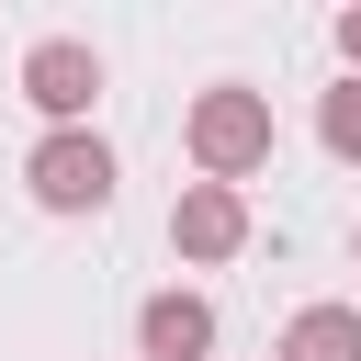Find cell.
Here are the masks:
<instances>
[{
  "label": "cell",
  "instance_id": "obj_6",
  "mask_svg": "<svg viewBox=\"0 0 361 361\" xmlns=\"http://www.w3.org/2000/svg\"><path fill=\"white\" fill-rule=\"evenodd\" d=\"M271 361H361V305H305L271 338Z\"/></svg>",
  "mask_w": 361,
  "mask_h": 361
},
{
  "label": "cell",
  "instance_id": "obj_8",
  "mask_svg": "<svg viewBox=\"0 0 361 361\" xmlns=\"http://www.w3.org/2000/svg\"><path fill=\"white\" fill-rule=\"evenodd\" d=\"M338 68H350V79H361V0H350V11H338Z\"/></svg>",
  "mask_w": 361,
  "mask_h": 361
},
{
  "label": "cell",
  "instance_id": "obj_1",
  "mask_svg": "<svg viewBox=\"0 0 361 361\" xmlns=\"http://www.w3.org/2000/svg\"><path fill=\"white\" fill-rule=\"evenodd\" d=\"M180 147H192V169H203V180L248 192V180L271 169V90H248V79H214V90H192V113H180Z\"/></svg>",
  "mask_w": 361,
  "mask_h": 361
},
{
  "label": "cell",
  "instance_id": "obj_4",
  "mask_svg": "<svg viewBox=\"0 0 361 361\" xmlns=\"http://www.w3.org/2000/svg\"><path fill=\"white\" fill-rule=\"evenodd\" d=\"M169 248H180L192 271L237 259V248H248V192H226V180H180V203H169Z\"/></svg>",
  "mask_w": 361,
  "mask_h": 361
},
{
  "label": "cell",
  "instance_id": "obj_2",
  "mask_svg": "<svg viewBox=\"0 0 361 361\" xmlns=\"http://www.w3.org/2000/svg\"><path fill=\"white\" fill-rule=\"evenodd\" d=\"M23 192H34L45 214H102V203H113V147H102L90 124H68V135H34V158H23Z\"/></svg>",
  "mask_w": 361,
  "mask_h": 361
},
{
  "label": "cell",
  "instance_id": "obj_9",
  "mask_svg": "<svg viewBox=\"0 0 361 361\" xmlns=\"http://www.w3.org/2000/svg\"><path fill=\"white\" fill-rule=\"evenodd\" d=\"M350 248H361V237H350Z\"/></svg>",
  "mask_w": 361,
  "mask_h": 361
},
{
  "label": "cell",
  "instance_id": "obj_7",
  "mask_svg": "<svg viewBox=\"0 0 361 361\" xmlns=\"http://www.w3.org/2000/svg\"><path fill=\"white\" fill-rule=\"evenodd\" d=\"M316 135H327V158H350V169H361V79H338V90L316 102Z\"/></svg>",
  "mask_w": 361,
  "mask_h": 361
},
{
  "label": "cell",
  "instance_id": "obj_3",
  "mask_svg": "<svg viewBox=\"0 0 361 361\" xmlns=\"http://www.w3.org/2000/svg\"><path fill=\"white\" fill-rule=\"evenodd\" d=\"M23 102L45 113V135L90 124V102H102V45H79V34H45V45H23Z\"/></svg>",
  "mask_w": 361,
  "mask_h": 361
},
{
  "label": "cell",
  "instance_id": "obj_5",
  "mask_svg": "<svg viewBox=\"0 0 361 361\" xmlns=\"http://www.w3.org/2000/svg\"><path fill=\"white\" fill-rule=\"evenodd\" d=\"M135 361H214V305L203 293H147L135 305Z\"/></svg>",
  "mask_w": 361,
  "mask_h": 361
}]
</instances>
